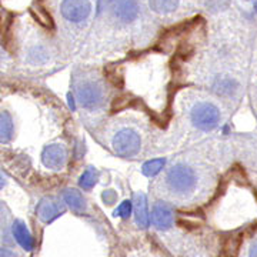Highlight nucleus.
<instances>
[{
    "mask_svg": "<svg viewBox=\"0 0 257 257\" xmlns=\"http://www.w3.org/2000/svg\"><path fill=\"white\" fill-rule=\"evenodd\" d=\"M167 187L177 196H187L197 186V176L190 166L179 163L173 166L166 177Z\"/></svg>",
    "mask_w": 257,
    "mask_h": 257,
    "instance_id": "obj_1",
    "label": "nucleus"
},
{
    "mask_svg": "<svg viewBox=\"0 0 257 257\" xmlns=\"http://www.w3.org/2000/svg\"><path fill=\"white\" fill-rule=\"evenodd\" d=\"M190 120L193 126L203 132L213 130L220 121V110L217 106L209 101H200L193 106L190 111Z\"/></svg>",
    "mask_w": 257,
    "mask_h": 257,
    "instance_id": "obj_2",
    "label": "nucleus"
},
{
    "mask_svg": "<svg viewBox=\"0 0 257 257\" xmlns=\"http://www.w3.org/2000/svg\"><path fill=\"white\" fill-rule=\"evenodd\" d=\"M111 147L116 155L121 157H133L142 149V139L138 132L132 128H121L111 140Z\"/></svg>",
    "mask_w": 257,
    "mask_h": 257,
    "instance_id": "obj_3",
    "label": "nucleus"
},
{
    "mask_svg": "<svg viewBox=\"0 0 257 257\" xmlns=\"http://www.w3.org/2000/svg\"><path fill=\"white\" fill-rule=\"evenodd\" d=\"M77 100L84 109H96L103 103V90L96 82L84 80L77 86Z\"/></svg>",
    "mask_w": 257,
    "mask_h": 257,
    "instance_id": "obj_4",
    "label": "nucleus"
},
{
    "mask_svg": "<svg viewBox=\"0 0 257 257\" xmlns=\"http://www.w3.org/2000/svg\"><path fill=\"white\" fill-rule=\"evenodd\" d=\"M60 12L66 20L79 23L89 18L92 12V5L89 0H63Z\"/></svg>",
    "mask_w": 257,
    "mask_h": 257,
    "instance_id": "obj_5",
    "label": "nucleus"
},
{
    "mask_svg": "<svg viewBox=\"0 0 257 257\" xmlns=\"http://www.w3.org/2000/svg\"><path fill=\"white\" fill-rule=\"evenodd\" d=\"M67 160V152L63 145L53 143L45 147L43 153H42V162L47 169L50 170H62L66 165Z\"/></svg>",
    "mask_w": 257,
    "mask_h": 257,
    "instance_id": "obj_6",
    "label": "nucleus"
},
{
    "mask_svg": "<svg viewBox=\"0 0 257 257\" xmlns=\"http://www.w3.org/2000/svg\"><path fill=\"white\" fill-rule=\"evenodd\" d=\"M64 211V207L53 197H45L37 204L36 214L43 223H50Z\"/></svg>",
    "mask_w": 257,
    "mask_h": 257,
    "instance_id": "obj_7",
    "label": "nucleus"
},
{
    "mask_svg": "<svg viewBox=\"0 0 257 257\" xmlns=\"http://www.w3.org/2000/svg\"><path fill=\"white\" fill-rule=\"evenodd\" d=\"M111 10L119 20L128 23L138 18L139 3L138 0H113Z\"/></svg>",
    "mask_w": 257,
    "mask_h": 257,
    "instance_id": "obj_8",
    "label": "nucleus"
},
{
    "mask_svg": "<svg viewBox=\"0 0 257 257\" xmlns=\"http://www.w3.org/2000/svg\"><path fill=\"white\" fill-rule=\"evenodd\" d=\"M153 226L159 230H169L173 226V210L166 203H156L152 210Z\"/></svg>",
    "mask_w": 257,
    "mask_h": 257,
    "instance_id": "obj_9",
    "label": "nucleus"
},
{
    "mask_svg": "<svg viewBox=\"0 0 257 257\" xmlns=\"http://www.w3.org/2000/svg\"><path fill=\"white\" fill-rule=\"evenodd\" d=\"M133 206H135V217H136L138 226L142 229H146L150 223L146 194L145 193H136L133 196Z\"/></svg>",
    "mask_w": 257,
    "mask_h": 257,
    "instance_id": "obj_10",
    "label": "nucleus"
},
{
    "mask_svg": "<svg viewBox=\"0 0 257 257\" xmlns=\"http://www.w3.org/2000/svg\"><path fill=\"white\" fill-rule=\"evenodd\" d=\"M13 236H15V239L19 244L28 251L32 250L35 246V241H33V237L29 231L28 226L22 220H15V223H13Z\"/></svg>",
    "mask_w": 257,
    "mask_h": 257,
    "instance_id": "obj_11",
    "label": "nucleus"
},
{
    "mask_svg": "<svg viewBox=\"0 0 257 257\" xmlns=\"http://www.w3.org/2000/svg\"><path fill=\"white\" fill-rule=\"evenodd\" d=\"M15 133V126H13V119L8 111L0 113V143H9L13 139Z\"/></svg>",
    "mask_w": 257,
    "mask_h": 257,
    "instance_id": "obj_12",
    "label": "nucleus"
},
{
    "mask_svg": "<svg viewBox=\"0 0 257 257\" xmlns=\"http://www.w3.org/2000/svg\"><path fill=\"white\" fill-rule=\"evenodd\" d=\"M63 199L64 202L67 203V206L72 210L76 211V213H82L84 210V207H86V203H84L82 193L77 192L76 189H67V190H64Z\"/></svg>",
    "mask_w": 257,
    "mask_h": 257,
    "instance_id": "obj_13",
    "label": "nucleus"
},
{
    "mask_svg": "<svg viewBox=\"0 0 257 257\" xmlns=\"http://www.w3.org/2000/svg\"><path fill=\"white\" fill-rule=\"evenodd\" d=\"M149 6L155 13L169 15L179 6V0H149Z\"/></svg>",
    "mask_w": 257,
    "mask_h": 257,
    "instance_id": "obj_14",
    "label": "nucleus"
},
{
    "mask_svg": "<svg viewBox=\"0 0 257 257\" xmlns=\"http://www.w3.org/2000/svg\"><path fill=\"white\" fill-rule=\"evenodd\" d=\"M97 179H99V173L94 167H89L83 172V175L80 176V180L79 184L83 190H90L94 187V184L97 183Z\"/></svg>",
    "mask_w": 257,
    "mask_h": 257,
    "instance_id": "obj_15",
    "label": "nucleus"
},
{
    "mask_svg": "<svg viewBox=\"0 0 257 257\" xmlns=\"http://www.w3.org/2000/svg\"><path fill=\"white\" fill-rule=\"evenodd\" d=\"M240 246H241V237L240 236H230L227 241L223 246V256L224 257H237Z\"/></svg>",
    "mask_w": 257,
    "mask_h": 257,
    "instance_id": "obj_16",
    "label": "nucleus"
},
{
    "mask_svg": "<svg viewBox=\"0 0 257 257\" xmlns=\"http://www.w3.org/2000/svg\"><path fill=\"white\" fill-rule=\"evenodd\" d=\"M165 159H153V160H149V162H146V163L143 165L142 172H143V175L147 176V177H153V176H156L157 173L162 172V169L165 167Z\"/></svg>",
    "mask_w": 257,
    "mask_h": 257,
    "instance_id": "obj_17",
    "label": "nucleus"
},
{
    "mask_svg": "<svg viewBox=\"0 0 257 257\" xmlns=\"http://www.w3.org/2000/svg\"><path fill=\"white\" fill-rule=\"evenodd\" d=\"M49 60V53L42 46H35L29 52V62L33 64H43Z\"/></svg>",
    "mask_w": 257,
    "mask_h": 257,
    "instance_id": "obj_18",
    "label": "nucleus"
},
{
    "mask_svg": "<svg viewBox=\"0 0 257 257\" xmlns=\"http://www.w3.org/2000/svg\"><path fill=\"white\" fill-rule=\"evenodd\" d=\"M130 213H132V202H123L120 204L119 207L116 209L114 211V216H117V217H121V219H127L128 216H130Z\"/></svg>",
    "mask_w": 257,
    "mask_h": 257,
    "instance_id": "obj_19",
    "label": "nucleus"
},
{
    "mask_svg": "<svg viewBox=\"0 0 257 257\" xmlns=\"http://www.w3.org/2000/svg\"><path fill=\"white\" fill-rule=\"evenodd\" d=\"M101 199H103V202L107 203V204H113L117 200V194L114 193V190H106L101 194Z\"/></svg>",
    "mask_w": 257,
    "mask_h": 257,
    "instance_id": "obj_20",
    "label": "nucleus"
},
{
    "mask_svg": "<svg viewBox=\"0 0 257 257\" xmlns=\"http://www.w3.org/2000/svg\"><path fill=\"white\" fill-rule=\"evenodd\" d=\"M216 90L219 93H224L226 90L227 92H231V82L230 80H221L216 84Z\"/></svg>",
    "mask_w": 257,
    "mask_h": 257,
    "instance_id": "obj_21",
    "label": "nucleus"
},
{
    "mask_svg": "<svg viewBox=\"0 0 257 257\" xmlns=\"http://www.w3.org/2000/svg\"><path fill=\"white\" fill-rule=\"evenodd\" d=\"M0 257H19V254L12 248L0 247Z\"/></svg>",
    "mask_w": 257,
    "mask_h": 257,
    "instance_id": "obj_22",
    "label": "nucleus"
},
{
    "mask_svg": "<svg viewBox=\"0 0 257 257\" xmlns=\"http://www.w3.org/2000/svg\"><path fill=\"white\" fill-rule=\"evenodd\" d=\"M248 257H257V241L251 244V247L248 250Z\"/></svg>",
    "mask_w": 257,
    "mask_h": 257,
    "instance_id": "obj_23",
    "label": "nucleus"
},
{
    "mask_svg": "<svg viewBox=\"0 0 257 257\" xmlns=\"http://www.w3.org/2000/svg\"><path fill=\"white\" fill-rule=\"evenodd\" d=\"M5 183H6V182H5V177H3V175H0V190L3 189Z\"/></svg>",
    "mask_w": 257,
    "mask_h": 257,
    "instance_id": "obj_24",
    "label": "nucleus"
}]
</instances>
